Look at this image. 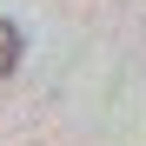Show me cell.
I'll list each match as a JSON object with an SVG mask.
<instances>
[{
    "label": "cell",
    "instance_id": "1",
    "mask_svg": "<svg viewBox=\"0 0 146 146\" xmlns=\"http://www.w3.org/2000/svg\"><path fill=\"white\" fill-rule=\"evenodd\" d=\"M20 53H27V40H20V27H13L7 13H0V80H7V73L20 66Z\"/></svg>",
    "mask_w": 146,
    "mask_h": 146
}]
</instances>
